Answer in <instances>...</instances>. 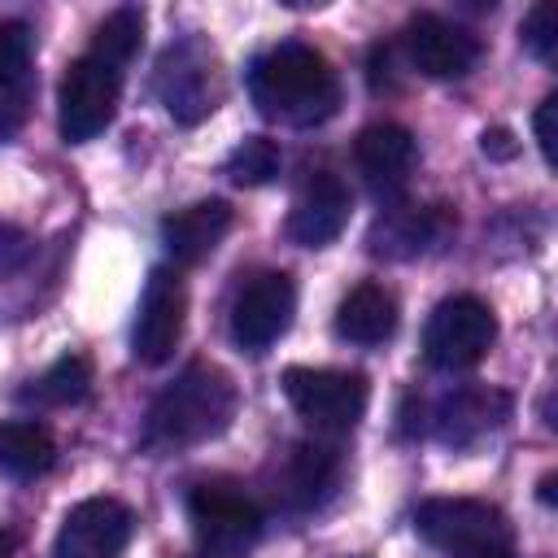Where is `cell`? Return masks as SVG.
<instances>
[{"label": "cell", "mask_w": 558, "mask_h": 558, "mask_svg": "<svg viewBox=\"0 0 558 558\" xmlns=\"http://www.w3.org/2000/svg\"><path fill=\"white\" fill-rule=\"evenodd\" d=\"M248 96L257 113L279 126H318L340 105V78L318 48L301 39H283L262 57H253Z\"/></svg>", "instance_id": "1"}, {"label": "cell", "mask_w": 558, "mask_h": 558, "mask_svg": "<svg viewBox=\"0 0 558 558\" xmlns=\"http://www.w3.org/2000/svg\"><path fill=\"white\" fill-rule=\"evenodd\" d=\"M235 379L214 362H187L148 405V440L157 449H192L222 436L235 418Z\"/></svg>", "instance_id": "2"}, {"label": "cell", "mask_w": 558, "mask_h": 558, "mask_svg": "<svg viewBox=\"0 0 558 558\" xmlns=\"http://www.w3.org/2000/svg\"><path fill=\"white\" fill-rule=\"evenodd\" d=\"M414 527L445 558H519L510 519L480 497H432L414 510Z\"/></svg>", "instance_id": "3"}, {"label": "cell", "mask_w": 558, "mask_h": 558, "mask_svg": "<svg viewBox=\"0 0 558 558\" xmlns=\"http://www.w3.org/2000/svg\"><path fill=\"white\" fill-rule=\"evenodd\" d=\"M118 96H122V70L109 65L96 52H83L65 65L61 87H57V126L65 144H87L96 140L113 113H118Z\"/></svg>", "instance_id": "4"}, {"label": "cell", "mask_w": 558, "mask_h": 558, "mask_svg": "<svg viewBox=\"0 0 558 558\" xmlns=\"http://www.w3.org/2000/svg\"><path fill=\"white\" fill-rule=\"evenodd\" d=\"M283 397L288 405L318 432H349L366 414L371 384L362 371H336V366H288L283 371Z\"/></svg>", "instance_id": "5"}, {"label": "cell", "mask_w": 558, "mask_h": 558, "mask_svg": "<svg viewBox=\"0 0 558 558\" xmlns=\"http://www.w3.org/2000/svg\"><path fill=\"white\" fill-rule=\"evenodd\" d=\"M493 340H497V314L488 310V301L458 292L432 310L423 327V357L436 371H471L475 362H484Z\"/></svg>", "instance_id": "6"}, {"label": "cell", "mask_w": 558, "mask_h": 558, "mask_svg": "<svg viewBox=\"0 0 558 558\" xmlns=\"http://www.w3.org/2000/svg\"><path fill=\"white\" fill-rule=\"evenodd\" d=\"M187 523L201 549L214 554H244L262 536V506L231 480H201L187 488Z\"/></svg>", "instance_id": "7"}, {"label": "cell", "mask_w": 558, "mask_h": 558, "mask_svg": "<svg viewBox=\"0 0 558 558\" xmlns=\"http://www.w3.org/2000/svg\"><path fill=\"white\" fill-rule=\"evenodd\" d=\"M157 96L170 109L174 122H201L218 105V70H214V48L196 35L170 44L157 61Z\"/></svg>", "instance_id": "8"}, {"label": "cell", "mask_w": 558, "mask_h": 558, "mask_svg": "<svg viewBox=\"0 0 558 558\" xmlns=\"http://www.w3.org/2000/svg\"><path fill=\"white\" fill-rule=\"evenodd\" d=\"M183 318H187V288H183L179 270L153 266L144 279V292H140L135 327H131L135 362H144V366L170 362L179 340H183Z\"/></svg>", "instance_id": "9"}, {"label": "cell", "mask_w": 558, "mask_h": 558, "mask_svg": "<svg viewBox=\"0 0 558 558\" xmlns=\"http://www.w3.org/2000/svg\"><path fill=\"white\" fill-rule=\"evenodd\" d=\"M296 314V283L288 270H257L231 301V340L244 353H266Z\"/></svg>", "instance_id": "10"}, {"label": "cell", "mask_w": 558, "mask_h": 558, "mask_svg": "<svg viewBox=\"0 0 558 558\" xmlns=\"http://www.w3.org/2000/svg\"><path fill=\"white\" fill-rule=\"evenodd\" d=\"M131 532H135V514L126 501L87 497L65 514L52 558H122V549L131 545Z\"/></svg>", "instance_id": "11"}, {"label": "cell", "mask_w": 558, "mask_h": 558, "mask_svg": "<svg viewBox=\"0 0 558 558\" xmlns=\"http://www.w3.org/2000/svg\"><path fill=\"white\" fill-rule=\"evenodd\" d=\"M405 52L427 78H462L480 61V39L440 13H418L405 26Z\"/></svg>", "instance_id": "12"}, {"label": "cell", "mask_w": 558, "mask_h": 558, "mask_svg": "<svg viewBox=\"0 0 558 558\" xmlns=\"http://www.w3.org/2000/svg\"><path fill=\"white\" fill-rule=\"evenodd\" d=\"M449 231H453V218L440 205H388L371 222L366 248L388 262H410V257L440 248V240H449Z\"/></svg>", "instance_id": "13"}, {"label": "cell", "mask_w": 558, "mask_h": 558, "mask_svg": "<svg viewBox=\"0 0 558 558\" xmlns=\"http://www.w3.org/2000/svg\"><path fill=\"white\" fill-rule=\"evenodd\" d=\"M353 157H357V170L371 183V192L397 196L418 166V144H414L410 126H401V122H371V126H362Z\"/></svg>", "instance_id": "14"}, {"label": "cell", "mask_w": 558, "mask_h": 558, "mask_svg": "<svg viewBox=\"0 0 558 558\" xmlns=\"http://www.w3.org/2000/svg\"><path fill=\"white\" fill-rule=\"evenodd\" d=\"M349 209H353L349 187H344L336 174L318 170V174L296 192L283 231H288V240L301 244V248H323V244H331V240L344 231Z\"/></svg>", "instance_id": "15"}, {"label": "cell", "mask_w": 558, "mask_h": 558, "mask_svg": "<svg viewBox=\"0 0 558 558\" xmlns=\"http://www.w3.org/2000/svg\"><path fill=\"white\" fill-rule=\"evenodd\" d=\"M510 414V397L501 388H484V384H462L453 392H445L432 410V432L453 445V449H466L475 445L480 436H488L493 427H501Z\"/></svg>", "instance_id": "16"}, {"label": "cell", "mask_w": 558, "mask_h": 558, "mask_svg": "<svg viewBox=\"0 0 558 558\" xmlns=\"http://www.w3.org/2000/svg\"><path fill=\"white\" fill-rule=\"evenodd\" d=\"M227 231H231V205L227 201H192L187 209H174L161 222V244L179 266H196L222 244Z\"/></svg>", "instance_id": "17"}, {"label": "cell", "mask_w": 558, "mask_h": 558, "mask_svg": "<svg viewBox=\"0 0 558 558\" xmlns=\"http://www.w3.org/2000/svg\"><path fill=\"white\" fill-rule=\"evenodd\" d=\"M336 475H340V458H336V449L331 445H292L288 453H283V462H279V480H275V497L279 501H288L292 510H310V506H318L327 493H331V484H336Z\"/></svg>", "instance_id": "18"}, {"label": "cell", "mask_w": 558, "mask_h": 558, "mask_svg": "<svg viewBox=\"0 0 558 558\" xmlns=\"http://www.w3.org/2000/svg\"><path fill=\"white\" fill-rule=\"evenodd\" d=\"M397 331V301L384 283H357L336 305V336L349 344H384Z\"/></svg>", "instance_id": "19"}, {"label": "cell", "mask_w": 558, "mask_h": 558, "mask_svg": "<svg viewBox=\"0 0 558 558\" xmlns=\"http://www.w3.org/2000/svg\"><path fill=\"white\" fill-rule=\"evenodd\" d=\"M57 462V440L35 418H0V471L35 480Z\"/></svg>", "instance_id": "20"}, {"label": "cell", "mask_w": 558, "mask_h": 558, "mask_svg": "<svg viewBox=\"0 0 558 558\" xmlns=\"http://www.w3.org/2000/svg\"><path fill=\"white\" fill-rule=\"evenodd\" d=\"M31 92V31L22 22H4L0 26V109L13 113V122L22 118Z\"/></svg>", "instance_id": "21"}, {"label": "cell", "mask_w": 558, "mask_h": 558, "mask_svg": "<svg viewBox=\"0 0 558 558\" xmlns=\"http://www.w3.org/2000/svg\"><path fill=\"white\" fill-rule=\"evenodd\" d=\"M87 388H92V362L83 353H65L39 379H31V388H22L17 397L31 405H74L87 397Z\"/></svg>", "instance_id": "22"}, {"label": "cell", "mask_w": 558, "mask_h": 558, "mask_svg": "<svg viewBox=\"0 0 558 558\" xmlns=\"http://www.w3.org/2000/svg\"><path fill=\"white\" fill-rule=\"evenodd\" d=\"M279 166H283V153H279L275 140H266V135H244V140L227 153L222 174H227L231 183H240V187H262V183H270V179L279 174Z\"/></svg>", "instance_id": "23"}, {"label": "cell", "mask_w": 558, "mask_h": 558, "mask_svg": "<svg viewBox=\"0 0 558 558\" xmlns=\"http://www.w3.org/2000/svg\"><path fill=\"white\" fill-rule=\"evenodd\" d=\"M140 44H144V13L140 9H113L105 22H100V31H96V39H92V48L87 52H96V57H105L109 65H126L135 52H140Z\"/></svg>", "instance_id": "24"}, {"label": "cell", "mask_w": 558, "mask_h": 558, "mask_svg": "<svg viewBox=\"0 0 558 558\" xmlns=\"http://www.w3.org/2000/svg\"><path fill=\"white\" fill-rule=\"evenodd\" d=\"M523 48L536 57V61H554L558 52V22H554V9L549 4H536L527 17H523Z\"/></svg>", "instance_id": "25"}, {"label": "cell", "mask_w": 558, "mask_h": 558, "mask_svg": "<svg viewBox=\"0 0 558 558\" xmlns=\"http://www.w3.org/2000/svg\"><path fill=\"white\" fill-rule=\"evenodd\" d=\"M554 113H558V96H545L541 105H536V118H532V126H536V144H541V157L554 166Z\"/></svg>", "instance_id": "26"}, {"label": "cell", "mask_w": 558, "mask_h": 558, "mask_svg": "<svg viewBox=\"0 0 558 558\" xmlns=\"http://www.w3.org/2000/svg\"><path fill=\"white\" fill-rule=\"evenodd\" d=\"M480 148H484L488 157H497V161H510V157L519 153V144H514V135H510L506 126H493V131H484V135H480Z\"/></svg>", "instance_id": "27"}, {"label": "cell", "mask_w": 558, "mask_h": 558, "mask_svg": "<svg viewBox=\"0 0 558 558\" xmlns=\"http://www.w3.org/2000/svg\"><path fill=\"white\" fill-rule=\"evenodd\" d=\"M541 501H545V506H554V475H545V480H541Z\"/></svg>", "instance_id": "28"}, {"label": "cell", "mask_w": 558, "mask_h": 558, "mask_svg": "<svg viewBox=\"0 0 558 558\" xmlns=\"http://www.w3.org/2000/svg\"><path fill=\"white\" fill-rule=\"evenodd\" d=\"M0 558H13V532H0Z\"/></svg>", "instance_id": "29"}, {"label": "cell", "mask_w": 558, "mask_h": 558, "mask_svg": "<svg viewBox=\"0 0 558 558\" xmlns=\"http://www.w3.org/2000/svg\"><path fill=\"white\" fill-rule=\"evenodd\" d=\"M196 558H244V554H214V549H201Z\"/></svg>", "instance_id": "30"}]
</instances>
